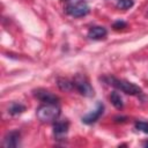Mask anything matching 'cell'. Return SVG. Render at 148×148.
<instances>
[{"mask_svg": "<svg viewBox=\"0 0 148 148\" xmlns=\"http://www.w3.org/2000/svg\"><path fill=\"white\" fill-rule=\"evenodd\" d=\"M37 118L43 123H51L59 118L60 116V108L57 104L44 103L36 110Z\"/></svg>", "mask_w": 148, "mask_h": 148, "instance_id": "cell-1", "label": "cell"}, {"mask_svg": "<svg viewBox=\"0 0 148 148\" xmlns=\"http://www.w3.org/2000/svg\"><path fill=\"white\" fill-rule=\"evenodd\" d=\"M105 81L111 84L112 87L121 90L123 92L127 94V95H139L141 92V88L130 81H126V80H119L117 77H113V76H109L105 79Z\"/></svg>", "mask_w": 148, "mask_h": 148, "instance_id": "cell-2", "label": "cell"}, {"mask_svg": "<svg viewBox=\"0 0 148 148\" xmlns=\"http://www.w3.org/2000/svg\"><path fill=\"white\" fill-rule=\"evenodd\" d=\"M73 84L74 88L83 96L87 97H91L94 95V88L91 87V84L89 83L88 79L83 75H76L73 80Z\"/></svg>", "mask_w": 148, "mask_h": 148, "instance_id": "cell-3", "label": "cell"}, {"mask_svg": "<svg viewBox=\"0 0 148 148\" xmlns=\"http://www.w3.org/2000/svg\"><path fill=\"white\" fill-rule=\"evenodd\" d=\"M66 13L74 17H81L89 13V6L84 1H76V2L67 5Z\"/></svg>", "mask_w": 148, "mask_h": 148, "instance_id": "cell-4", "label": "cell"}, {"mask_svg": "<svg viewBox=\"0 0 148 148\" xmlns=\"http://www.w3.org/2000/svg\"><path fill=\"white\" fill-rule=\"evenodd\" d=\"M34 95L36 98H38L43 103H51V104H57L59 102V97L51 91L46 89H37L34 91Z\"/></svg>", "mask_w": 148, "mask_h": 148, "instance_id": "cell-5", "label": "cell"}, {"mask_svg": "<svg viewBox=\"0 0 148 148\" xmlns=\"http://www.w3.org/2000/svg\"><path fill=\"white\" fill-rule=\"evenodd\" d=\"M20 138H21L20 132L12 131V132H9L5 136L3 142H2V146L6 147V148H9V147L10 148H15V147H17L20 145Z\"/></svg>", "mask_w": 148, "mask_h": 148, "instance_id": "cell-6", "label": "cell"}, {"mask_svg": "<svg viewBox=\"0 0 148 148\" xmlns=\"http://www.w3.org/2000/svg\"><path fill=\"white\" fill-rule=\"evenodd\" d=\"M68 132V123L67 121H57L53 125V134L58 140H62L66 138Z\"/></svg>", "mask_w": 148, "mask_h": 148, "instance_id": "cell-7", "label": "cell"}, {"mask_svg": "<svg viewBox=\"0 0 148 148\" xmlns=\"http://www.w3.org/2000/svg\"><path fill=\"white\" fill-rule=\"evenodd\" d=\"M103 109H104L103 104H98V106H97L96 110H94L92 112L88 113L87 116H84V117L82 118V121L86 123V124H92V123H95L96 120H98V118H99L101 114L103 113Z\"/></svg>", "mask_w": 148, "mask_h": 148, "instance_id": "cell-8", "label": "cell"}, {"mask_svg": "<svg viewBox=\"0 0 148 148\" xmlns=\"http://www.w3.org/2000/svg\"><path fill=\"white\" fill-rule=\"evenodd\" d=\"M108 31L104 27H92L88 31V37L90 39H102L106 36Z\"/></svg>", "mask_w": 148, "mask_h": 148, "instance_id": "cell-9", "label": "cell"}, {"mask_svg": "<svg viewBox=\"0 0 148 148\" xmlns=\"http://www.w3.org/2000/svg\"><path fill=\"white\" fill-rule=\"evenodd\" d=\"M110 101H111L112 105H113L114 108H117V109H121V108H123V105H124V103H123V99H121L120 95H119L118 92H116V91L111 92V95H110Z\"/></svg>", "mask_w": 148, "mask_h": 148, "instance_id": "cell-10", "label": "cell"}, {"mask_svg": "<svg viewBox=\"0 0 148 148\" xmlns=\"http://www.w3.org/2000/svg\"><path fill=\"white\" fill-rule=\"evenodd\" d=\"M57 84H58V87H59L61 90H66V91H68V90H71V89L74 88L73 81H69V80H67V79H58Z\"/></svg>", "mask_w": 148, "mask_h": 148, "instance_id": "cell-11", "label": "cell"}, {"mask_svg": "<svg viewBox=\"0 0 148 148\" xmlns=\"http://www.w3.org/2000/svg\"><path fill=\"white\" fill-rule=\"evenodd\" d=\"M24 110H25V106H24V105H22V104H20V103H14V104H12L10 108H9V113L13 114V116H16V114L22 113Z\"/></svg>", "mask_w": 148, "mask_h": 148, "instance_id": "cell-12", "label": "cell"}, {"mask_svg": "<svg viewBox=\"0 0 148 148\" xmlns=\"http://www.w3.org/2000/svg\"><path fill=\"white\" fill-rule=\"evenodd\" d=\"M134 1L133 0H118L117 1V7L120 9H130L131 7H133Z\"/></svg>", "mask_w": 148, "mask_h": 148, "instance_id": "cell-13", "label": "cell"}, {"mask_svg": "<svg viewBox=\"0 0 148 148\" xmlns=\"http://www.w3.org/2000/svg\"><path fill=\"white\" fill-rule=\"evenodd\" d=\"M135 128L148 134V123L147 121H136L135 123Z\"/></svg>", "mask_w": 148, "mask_h": 148, "instance_id": "cell-14", "label": "cell"}, {"mask_svg": "<svg viewBox=\"0 0 148 148\" xmlns=\"http://www.w3.org/2000/svg\"><path fill=\"white\" fill-rule=\"evenodd\" d=\"M124 27H126V23L123 22V21H118V22H116V23L113 24V28H114V29H121V28H124Z\"/></svg>", "mask_w": 148, "mask_h": 148, "instance_id": "cell-15", "label": "cell"}, {"mask_svg": "<svg viewBox=\"0 0 148 148\" xmlns=\"http://www.w3.org/2000/svg\"><path fill=\"white\" fill-rule=\"evenodd\" d=\"M145 146H146V147H148V142H146V143H145Z\"/></svg>", "mask_w": 148, "mask_h": 148, "instance_id": "cell-16", "label": "cell"}]
</instances>
